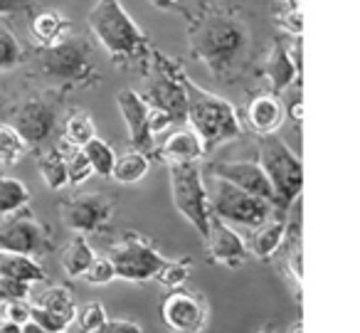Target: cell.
<instances>
[{
  "mask_svg": "<svg viewBox=\"0 0 360 333\" xmlns=\"http://www.w3.org/2000/svg\"><path fill=\"white\" fill-rule=\"evenodd\" d=\"M250 30L230 13H205L191 27V50L217 82L230 77L247 55Z\"/></svg>",
  "mask_w": 360,
  "mask_h": 333,
  "instance_id": "1",
  "label": "cell"
},
{
  "mask_svg": "<svg viewBox=\"0 0 360 333\" xmlns=\"http://www.w3.org/2000/svg\"><path fill=\"white\" fill-rule=\"evenodd\" d=\"M82 151H84V156L89 158L91 170H94L96 175H101V178H111L116 153H114V149H111V146L106 144L104 139H96V136H94L89 144L82 146Z\"/></svg>",
  "mask_w": 360,
  "mask_h": 333,
  "instance_id": "28",
  "label": "cell"
},
{
  "mask_svg": "<svg viewBox=\"0 0 360 333\" xmlns=\"http://www.w3.org/2000/svg\"><path fill=\"white\" fill-rule=\"evenodd\" d=\"M207 252L210 259L225 267H240L247 257V244L242 234L232 225L222 222L217 218H210V230H207Z\"/></svg>",
  "mask_w": 360,
  "mask_h": 333,
  "instance_id": "16",
  "label": "cell"
},
{
  "mask_svg": "<svg viewBox=\"0 0 360 333\" xmlns=\"http://www.w3.org/2000/svg\"><path fill=\"white\" fill-rule=\"evenodd\" d=\"M25 151H27V144L20 139V134H18L11 124H0V163H6V165L18 163Z\"/></svg>",
  "mask_w": 360,
  "mask_h": 333,
  "instance_id": "30",
  "label": "cell"
},
{
  "mask_svg": "<svg viewBox=\"0 0 360 333\" xmlns=\"http://www.w3.org/2000/svg\"><path fill=\"white\" fill-rule=\"evenodd\" d=\"M183 87H186V94H188L186 121L200 136L202 146H205V153L215 149V146L240 139L245 129H242L240 116H237L235 106L230 101L217 94H210L202 87H198L186 72H183Z\"/></svg>",
  "mask_w": 360,
  "mask_h": 333,
  "instance_id": "3",
  "label": "cell"
},
{
  "mask_svg": "<svg viewBox=\"0 0 360 333\" xmlns=\"http://www.w3.org/2000/svg\"><path fill=\"white\" fill-rule=\"evenodd\" d=\"M276 25L281 30H286L291 37H301V27H304V20H301V8H284V11L276 15Z\"/></svg>",
  "mask_w": 360,
  "mask_h": 333,
  "instance_id": "38",
  "label": "cell"
},
{
  "mask_svg": "<svg viewBox=\"0 0 360 333\" xmlns=\"http://www.w3.org/2000/svg\"><path fill=\"white\" fill-rule=\"evenodd\" d=\"M286 333H304V326H301V321H296L294 326H291V328H289V331H286Z\"/></svg>",
  "mask_w": 360,
  "mask_h": 333,
  "instance_id": "46",
  "label": "cell"
},
{
  "mask_svg": "<svg viewBox=\"0 0 360 333\" xmlns=\"http://www.w3.org/2000/svg\"><path fill=\"white\" fill-rule=\"evenodd\" d=\"M0 277L15 279V282H25V284H37L45 279V269H42L40 262H35V257L3 252L0 249Z\"/></svg>",
  "mask_w": 360,
  "mask_h": 333,
  "instance_id": "21",
  "label": "cell"
},
{
  "mask_svg": "<svg viewBox=\"0 0 360 333\" xmlns=\"http://www.w3.org/2000/svg\"><path fill=\"white\" fill-rule=\"evenodd\" d=\"M160 316L170 333H202L207 326V303L186 289H170L160 303Z\"/></svg>",
  "mask_w": 360,
  "mask_h": 333,
  "instance_id": "9",
  "label": "cell"
},
{
  "mask_svg": "<svg viewBox=\"0 0 360 333\" xmlns=\"http://www.w3.org/2000/svg\"><path fill=\"white\" fill-rule=\"evenodd\" d=\"M70 32V23L57 11H42L30 20V35L40 42L42 47H50L55 42L65 40Z\"/></svg>",
  "mask_w": 360,
  "mask_h": 333,
  "instance_id": "22",
  "label": "cell"
},
{
  "mask_svg": "<svg viewBox=\"0 0 360 333\" xmlns=\"http://www.w3.org/2000/svg\"><path fill=\"white\" fill-rule=\"evenodd\" d=\"M191 267H193V262L188 257L175 259V262H168V259H165V264L158 269L155 279H158L165 289H180L188 282V277H191Z\"/></svg>",
  "mask_w": 360,
  "mask_h": 333,
  "instance_id": "32",
  "label": "cell"
},
{
  "mask_svg": "<svg viewBox=\"0 0 360 333\" xmlns=\"http://www.w3.org/2000/svg\"><path fill=\"white\" fill-rule=\"evenodd\" d=\"M82 277H84L86 284H91V287H104V284L114 282L116 272H114V264H111L109 257H94L89 264V269H86Z\"/></svg>",
  "mask_w": 360,
  "mask_h": 333,
  "instance_id": "35",
  "label": "cell"
},
{
  "mask_svg": "<svg viewBox=\"0 0 360 333\" xmlns=\"http://www.w3.org/2000/svg\"><path fill=\"white\" fill-rule=\"evenodd\" d=\"M60 114L57 106L42 99H30L20 104L11 116V126L20 134V139L30 146H45L55 136Z\"/></svg>",
  "mask_w": 360,
  "mask_h": 333,
  "instance_id": "12",
  "label": "cell"
},
{
  "mask_svg": "<svg viewBox=\"0 0 360 333\" xmlns=\"http://www.w3.org/2000/svg\"><path fill=\"white\" fill-rule=\"evenodd\" d=\"M111 213H114V203L109 200V195L101 193L77 195V198L60 205L62 222L77 234L99 232L101 227L109 225Z\"/></svg>",
  "mask_w": 360,
  "mask_h": 333,
  "instance_id": "11",
  "label": "cell"
},
{
  "mask_svg": "<svg viewBox=\"0 0 360 333\" xmlns=\"http://www.w3.org/2000/svg\"><path fill=\"white\" fill-rule=\"evenodd\" d=\"M284 234H286V218H276L274 215V218L266 220L264 225L255 227V232L250 234V242H245V244L255 257L269 259V257H274L276 249L281 247Z\"/></svg>",
  "mask_w": 360,
  "mask_h": 333,
  "instance_id": "20",
  "label": "cell"
},
{
  "mask_svg": "<svg viewBox=\"0 0 360 333\" xmlns=\"http://www.w3.org/2000/svg\"><path fill=\"white\" fill-rule=\"evenodd\" d=\"M37 306L47 308V311H55L60 316H65L67 321H75V313H77V306H75V296H72L70 289L65 287H50L35 299Z\"/></svg>",
  "mask_w": 360,
  "mask_h": 333,
  "instance_id": "27",
  "label": "cell"
},
{
  "mask_svg": "<svg viewBox=\"0 0 360 333\" xmlns=\"http://www.w3.org/2000/svg\"><path fill=\"white\" fill-rule=\"evenodd\" d=\"M50 247V232L35 218H11L0 225V249L3 252L40 257Z\"/></svg>",
  "mask_w": 360,
  "mask_h": 333,
  "instance_id": "13",
  "label": "cell"
},
{
  "mask_svg": "<svg viewBox=\"0 0 360 333\" xmlns=\"http://www.w3.org/2000/svg\"><path fill=\"white\" fill-rule=\"evenodd\" d=\"M170 170V195L173 205L188 222L195 227L200 237H207L210 230V200H207V188L198 163L186 165H168Z\"/></svg>",
  "mask_w": 360,
  "mask_h": 333,
  "instance_id": "7",
  "label": "cell"
},
{
  "mask_svg": "<svg viewBox=\"0 0 360 333\" xmlns=\"http://www.w3.org/2000/svg\"><path fill=\"white\" fill-rule=\"evenodd\" d=\"M259 333H274V331H271V328H262Z\"/></svg>",
  "mask_w": 360,
  "mask_h": 333,
  "instance_id": "48",
  "label": "cell"
},
{
  "mask_svg": "<svg viewBox=\"0 0 360 333\" xmlns=\"http://www.w3.org/2000/svg\"><path fill=\"white\" fill-rule=\"evenodd\" d=\"M141 99L163 114L170 116L173 124H183L188 114V94L183 87V72L170 65V72H163L155 80H150L141 92Z\"/></svg>",
  "mask_w": 360,
  "mask_h": 333,
  "instance_id": "10",
  "label": "cell"
},
{
  "mask_svg": "<svg viewBox=\"0 0 360 333\" xmlns=\"http://www.w3.org/2000/svg\"><path fill=\"white\" fill-rule=\"evenodd\" d=\"M264 75L271 84V94H281V92L291 89L294 84H299L301 72L294 65L289 50H286L281 42H274V47L269 50L264 62Z\"/></svg>",
  "mask_w": 360,
  "mask_h": 333,
  "instance_id": "19",
  "label": "cell"
},
{
  "mask_svg": "<svg viewBox=\"0 0 360 333\" xmlns=\"http://www.w3.org/2000/svg\"><path fill=\"white\" fill-rule=\"evenodd\" d=\"M32 0H0V15H20L30 13Z\"/></svg>",
  "mask_w": 360,
  "mask_h": 333,
  "instance_id": "42",
  "label": "cell"
},
{
  "mask_svg": "<svg viewBox=\"0 0 360 333\" xmlns=\"http://www.w3.org/2000/svg\"><path fill=\"white\" fill-rule=\"evenodd\" d=\"M6 318H11V321L15 323H25L30 321V303H27V299H22V301H11L6 308Z\"/></svg>",
  "mask_w": 360,
  "mask_h": 333,
  "instance_id": "41",
  "label": "cell"
},
{
  "mask_svg": "<svg viewBox=\"0 0 360 333\" xmlns=\"http://www.w3.org/2000/svg\"><path fill=\"white\" fill-rule=\"evenodd\" d=\"M30 321H35L37 326H42L50 333L67 331V326L72 323V321H67L65 316H60V313H55V311H47V308L37 306V303H30Z\"/></svg>",
  "mask_w": 360,
  "mask_h": 333,
  "instance_id": "36",
  "label": "cell"
},
{
  "mask_svg": "<svg viewBox=\"0 0 360 333\" xmlns=\"http://www.w3.org/2000/svg\"><path fill=\"white\" fill-rule=\"evenodd\" d=\"M158 156L168 165L198 163L205 156V146L193 129H175L158 149Z\"/></svg>",
  "mask_w": 360,
  "mask_h": 333,
  "instance_id": "17",
  "label": "cell"
},
{
  "mask_svg": "<svg viewBox=\"0 0 360 333\" xmlns=\"http://www.w3.org/2000/svg\"><path fill=\"white\" fill-rule=\"evenodd\" d=\"M286 119V106L276 99V94H259L247 106V124L259 136L276 134Z\"/></svg>",
  "mask_w": 360,
  "mask_h": 333,
  "instance_id": "18",
  "label": "cell"
},
{
  "mask_svg": "<svg viewBox=\"0 0 360 333\" xmlns=\"http://www.w3.org/2000/svg\"><path fill=\"white\" fill-rule=\"evenodd\" d=\"M0 333H22V326L11 321V318H3V321H0Z\"/></svg>",
  "mask_w": 360,
  "mask_h": 333,
  "instance_id": "44",
  "label": "cell"
},
{
  "mask_svg": "<svg viewBox=\"0 0 360 333\" xmlns=\"http://www.w3.org/2000/svg\"><path fill=\"white\" fill-rule=\"evenodd\" d=\"M116 106H119L121 119L129 129V139L134 149L148 156V151L153 149V136L148 131V104L141 99L139 92L121 89L116 94Z\"/></svg>",
  "mask_w": 360,
  "mask_h": 333,
  "instance_id": "15",
  "label": "cell"
},
{
  "mask_svg": "<svg viewBox=\"0 0 360 333\" xmlns=\"http://www.w3.org/2000/svg\"><path fill=\"white\" fill-rule=\"evenodd\" d=\"M109 259L114 264L116 277L126 279V282H148L155 279L158 269L165 264V257L146 242L139 234H129L121 242H116L109 252Z\"/></svg>",
  "mask_w": 360,
  "mask_h": 333,
  "instance_id": "8",
  "label": "cell"
},
{
  "mask_svg": "<svg viewBox=\"0 0 360 333\" xmlns=\"http://www.w3.org/2000/svg\"><path fill=\"white\" fill-rule=\"evenodd\" d=\"M22 333H50V331H45L42 326H37L35 321H25L22 323Z\"/></svg>",
  "mask_w": 360,
  "mask_h": 333,
  "instance_id": "45",
  "label": "cell"
},
{
  "mask_svg": "<svg viewBox=\"0 0 360 333\" xmlns=\"http://www.w3.org/2000/svg\"><path fill=\"white\" fill-rule=\"evenodd\" d=\"M96 136V126L91 121V116L86 111H75V114L67 119L65 124V139L70 146L75 149H82L84 144H89L91 139Z\"/></svg>",
  "mask_w": 360,
  "mask_h": 333,
  "instance_id": "29",
  "label": "cell"
},
{
  "mask_svg": "<svg viewBox=\"0 0 360 333\" xmlns=\"http://www.w3.org/2000/svg\"><path fill=\"white\" fill-rule=\"evenodd\" d=\"M264 175L269 178L274 190V215L286 218L291 205L299 200L301 185H304V165L296 151L279 136L266 134L259 139V161Z\"/></svg>",
  "mask_w": 360,
  "mask_h": 333,
  "instance_id": "4",
  "label": "cell"
},
{
  "mask_svg": "<svg viewBox=\"0 0 360 333\" xmlns=\"http://www.w3.org/2000/svg\"><path fill=\"white\" fill-rule=\"evenodd\" d=\"M150 6L158 8V11H173V8H178L183 0H148Z\"/></svg>",
  "mask_w": 360,
  "mask_h": 333,
  "instance_id": "43",
  "label": "cell"
},
{
  "mask_svg": "<svg viewBox=\"0 0 360 333\" xmlns=\"http://www.w3.org/2000/svg\"><path fill=\"white\" fill-rule=\"evenodd\" d=\"M99 333H146L139 323L129 321V318H106Z\"/></svg>",
  "mask_w": 360,
  "mask_h": 333,
  "instance_id": "39",
  "label": "cell"
},
{
  "mask_svg": "<svg viewBox=\"0 0 360 333\" xmlns=\"http://www.w3.org/2000/svg\"><path fill=\"white\" fill-rule=\"evenodd\" d=\"M30 203V190L18 178L0 175V218H11Z\"/></svg>",
  "mask_w": 360,
  "mask_h": 333,
  "instance_id": "25",
  "label": "cell"
},
{
  "mask_svg": "<svg viewBox=\"0 0 360 333\" xmlns=\"http://www.w3.org/2000/svg\"><path fill=\"white\" fill-rule=\"evenodd\" d=\"M286 8H299V0H284Z\"/></svg>",
  "mask_w": 360,
  "mask_h": 333,
  "instance_id": "47",
  "label": "cell"
},
{
  "mask_svg": "<svg viewBox=\"0 0 360 333\" xmlns=\"http://www.w3.org/2000/svg\"><path fill=\"white\" fill-rule=\"evenodd\" d=\"M150 168V161L146 153L141 151H129V153H121L116 156L114 161V170H111V178H116L119 183L131 185V183H139Z\"/></svg>",
  "mask_w": 360,
  "mask_h": 333,
  "instance_id": "24",
  "label": "cell"
},
{
  "mask_svg": "<svg viewBox=\"0 0 360 333\" xmlns=\"http://www.w3.org/2000/svg\"><path fill=\"white\" fill-rule=\"evenodd\" d=\"M86 27L114 60H139L148 52V35L136 25L121 0H94Z\"/></svg>",
  "mask_w": 360,
  "mask_h": 333,
  "instance_id": "2",
  "label": "cell"
},
{
  "mask_svg": "<svg viewBox=\"0 0 360 333\" xmlns=\"http://www.w3.org/2000/svg\"><path fill=\"white\" fill-rule=\"evenodd\" d=\"M75 318L84 333H99V328L104 326V321H106V311L99 301H91V303H86L84 308H79V311L75 313Z\"/></svg>",
  "mask_w": 360,
  "mask_h": 333,
  "instance_id": "34",
  "label": "cell"
},
{
  "mask_svg": "<svg viewBox=\"0 0 360 333\" xmlns=\"http://www.w3.org/2000/svg\"><path fill=\"white\" fill-rule=\"evenodd\" d=\"M94 175L89 158L82 149H75V153L67 158V185H82Z\"/></svg>",
  "mask_w": 360,
  "mask_h": 333,
  "instance_id": "33",
  "label": "cell"
},
{
  "mask_svg": "<svg viewBox=\"0 0 360 333\" xmlns=\"http://www.w3.org/2000/svg\"><path fill=\"white\" fill-rule=\"evenodd\" d=\"M27 296H30V284L0 277V303L22 301V299H27Z\"/></svg>",
  "mask_w": 360,
  "mask_h": 333,
  "instance_id": "37",
  "label": "cell"
},
{
  "mask_svg": "<svg viewBox=\"0 0 360 333\" xmlns=\"http://www.w3.org/2000/svg\"><path fill=\"white\" fill-rule=\"evenodd\" d=\"M205 188L212 218L222 220V222L255 230L274 218V205L269 200L255 198L217 175H210V183H205Z\"/></svg>",
  "mask_w": 360,
  "mask_h": 333,
  "instance_id": "6",
  "label": "cell"
},
{
  "mask_svg": "<svg viewBox=\"0 0 360 333\" xmlns=\"http://www.w3.org/2000/svg\"><path fill=\"white\" fill-rule=\"evenodd\" d=\"M212 175L227 180V183L237 185L245 193L255 195V198L269 200L274 205V190H271L269 178L264 175L262 165L257 161H235V163H215L212 165Z\"/></svg>",
  "mask_w": 360,
  "mask_h": 333,
  "instance_id": "14",
  "label": "cell"
},
{
  "mask_svg": "<svg viewBox=\"0 0 360 333\" xmlns=\"http://www.w3.org/2000/svg\"><path fill=\"white\" fill-rule=\"evenodd\" d=\"M37 72L52 84L77 87L94 77L91 47L84 37L67 35L65 40L37 52Z\"/></svg>",
  "mask_w": 360,
  "mask_h": 333,
  "instance_id": "5",
  "label": "cell"
},
{
  "mask_svg": "<svg viewBox=\"0 0 360 333\" xmlns=\"http://www.w3.org/2000/svg\"><path fill=\"white\" fill-rule=\"evenodd\" d=\"M94 257H96L94 249H91V244L86 242L84 234H77V237H72L70 242H67L65 252H62V269L67 272V277L79 279L82 274L89 269V264Z\"/></svg>",
  "mask_w": 360,
  "mask_h": 333,
  "instance_id": "23",
  "label": "cell"
},
{
  "mask_svg": "<svg viewBox=\"0 0 360 333\" xmlns=\"http://www.w3.org/2000/svg\"><path fill=\"white\" fill-rule=\"evenodd\" d=\"M170 126H173V121H170L168 114H163V111H158V109H150L148 106V131L153 139L158 134H163V131H168Z\"/></svg>",
  "mask_w": 360,
  "mask_h": 333,
  "instance_id": "40",
  "label": "cell"
},
{
  "mask_svg": "<svg viewBox=\"0 0 360 333\" xmlns=\"http://www.w3.org/2000/svg\"><path fill=\"white\" fill-rule=\"evenodd\" d=\"M37 170L50 190H62L67 185V161L60 149H47L37 158Z\"/></svg>",
  "mask_w": 360,
  "mask_h": 333,
  "instance_id": "26",
  "label": "cell"
},
{
  "mask_svg": "<svg viewBox=\"0 0 360 333\" xmlns=\"http://www.w3.org/2000/svg\"><path fill=\"white\" fill-rule=\"evenodd\" d=\"M22 60H25V52L18 37L8 27L0 25V72L15 70L18 65H22Z\"/></svg>",
  "mask_w": 360,
  "mask_h": 333,
  "instance_id": "31",
  "label": "cell"
}]
</instances>
